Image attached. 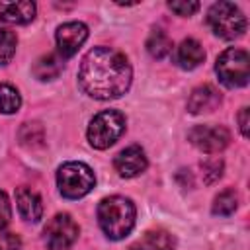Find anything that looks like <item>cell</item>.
<instances>
[{
    "instance_id": "cell-8",
    "label": "cell",
    "mask_w": 250,
    "mask_h": 250,
    "mask_svg": "<svg viewBox=\"0 0 250 250\" xmlns=\"http://www.w3.org/2000/svg\"><path fill=\"white\" fill-rule=\"evenodd\" d=\"M188 139L203 152H219L230 143V133L223 125H195L188 133Z\"/></svg>"
},
{
    "instance_id": "cell-2",
    "label": "cell",
    "mask_w": 250,
    "mask_h": 250,
    "mask_svg": "<svg viewBox=\"0 0 250 250\" xmlns=\"http://www.w3.org/2000/svg\"><path fill=\"white\" fill-rule=\"evenodd\" d=\"M98 223L107 238L121 240L135 227V205L123 195H111L98 205Z\"/></svg>"
},
{
    "instance_id": "cell-10",
    "label": "cell",
    "mask_w": 250,
    "mask_h": 250,
    "mask_svg": "<svg viewBox=\"0 0 250 250\" xmlns=\"http://www.w3.org/2000/svg\"><path fill=\"white\" fill-rule=\"evenodd\" d=\"M146 164L148 162H146L145 150L141 146H137V145L123 148L115 156V160H113V166H115L117 174L123 176V178H135V176H139L141 172L146 170Z\"/></svg>"
},
{
    "instance_id": "cell-15",
    "label": "cell",
    "mask_w": 250,
    "mask_h": 250,
    "mask_svg": "<svg viewBox=\"0 0 250 250\" xmlns=\"http://www.w3.org/2000/svg\"><path fill=\"white\" fill-rule=\"evenodd\" d=\"M174 236L166 230H148L129 250H174Z\"/></svg>"
},
{
    "instance_id": "cell-11",
    "label": "cell",
    "mask_w": 250,
    "mask_h": 250,
    "mask_svg": "<svg viewBox=\"0 0 250 250\" xmlns=\"http://www.w3.org/2000/svg\"><path fill=\"white\" fill-rule=\"evenodd\" d=\"M219 104H221L219 90L213 88L211 84H203L191 92V96L188 100V109L191 113H207V111H213Z\"/></svg>"
},
{
    "instance_id": "cell-16",
    "label": "cell",
    "mask_w": 250,
    "mask_h": 250,
    "mask_svg": "<svg viewBox=\"0 0 250 250\" xmlns=\"http://www.w3.org/2000/svg\"><path fill=\"white\" fill-rule=\"evenodd\" d=\"M62 66H64V59L59 53H49V55H43V57H39L35 61L33 74H35V78H39L43 82L45 80H53V78H57L61 74Z\"/></svg>"
},
{
    "instance_id": "cell-5",
    "label": "cell",
    "mask_w": 250,
    "mask_h": 250,
    "mask_svg": "<svg viewBox=\"0 0 250 250\" xmlns=\"http://www.w3.org/2000/svg\"><path fill=\"white\" fill-rule=\"evenodd\" d=\"M215 70H217L219 80L227 88L246 86L250 78V57L244 49L230 47L219 55Z\"/></svg>"
},
{
    "instance_id": "cell-24",
    "label": "cell",
    "mask_w": 250,
    "mask_h": 250,
    "mask_svg": "<svg viewBox=\"0 0 250 250\" xmlns=\"http://www.w3.org/2000/svg\"><path fill=\"white\" fill-rule=\"evenodd\" d=\"M12 219V207H10V199L4 191H0V230L8 227Z\"/></svg>"
},
{
    "instance_id": "cell-3",
    "label": "cell",
    "mask_w": 250,
    "mask_h": 250,
    "mask_svg": "<svg viewBox=\"0 0 250 250\" xmlns=\"http://www.w3.org/2000/svg\"><path fill=\"white\" fill-rule=\"evenodd\" d=\"M207 23L221 39H236L246 31V16L232 2H217L207 12Z\"/></svg>"
},
{
    "instance_id": "cell-22",
    "label": "cell",
    "mask_w": 250,
    "mask_h": 250,
    "mask_svg": "<svg viewBox=\"0 0 250 250\" xmlns=\"http://www.w3.org/2000/svg\"><path fill=\"white\" fill-rule=\"evenodd\" d=\"M201 170H203V180L205 184H213L215 180L221 178L223 174V162L221 160H207L201 164Z\"/></svg>"
},
{
    "instance_id": "cell-19",
    "label": "cell",
    "mask_w": 250,
    "mask_h": 250,
    "mask_svg": "<svg viewBox=\"0 0 250 250\" xmlns=\"http://www.w3.org/2000/svg\"><path fill=\"white\" fill-rule=\"evenodd\" d=\"M236 205H238V195H236V191L232 188H229V189H223L215 197V201H213V213L215 215H221V217H227V215L234 213Z\"/></svg>"
},
{
    "instance_id": "cell-6",
    "label": "cell",
    "mask_w": 250,
    "mask_h": 250,
    "mask_svg": "<svg viewBox=\"0 0 250 250\" xmlns=\"http://www.w3.org/2000/svg\"><path fill=\"white\" fill-rule=\"evenodd\" d=\"M123 131H125V115L117 109H105L92 117L88 125V143L94 148L104 150L111 146L121 137Z\"/></svg>"
},
{
    "instance_id": "cell-20",
    "label": "cell",
    "mask_w": 250,
    "mask_h": 250,
    "mask_svg": "<svg viewBox=\"0 0 250 250\" xmlns=\"http://www.w3.org/2000/svg\"><path fill=\"white\" fill-rule=\"evenodd\" d=\"M21 105L20 92L10 84H0V111L2 113H16Z\"/></svg>"
},
{
    "instance_id": "cell-17",
    "label": "cell",
    "mask_w": 250,
    "mask_h": 250,
    "mask_svg": "<svg viewBox=\"0 0 250 250\" xmlns=\"http://www.w3.org/2000/svg\"><path fill=\"white\" fill-rule=\"evenodd\" d=\"M20 143L23 146H29V148H37V146H43V141H45V129L41 123L37 121H29V123H23L20 127Z\"/></svg>"
},
{
    "instance_id": "cell-21",
    "label": "cell",
    "mask_w": 250,
    "mask_h": 250,
    "mask_svg": "<svg viewBox=\"0 0 250 250\" xmlns=\"http://www.w3.org/2000/svg\"><path fill=\"white\" fill-rule=\"evenodd\" d=\"M16 45H18L16 33L0 27V64H8L12 61V57L16 55Z\"/></svg>"
},
{
    "instance_id": "cell-14",
    "label": "cell",
    "mask_w": 250,
    "mask_h": 250,
    "mask_svg": "<svg viewBox=\"0 0 250 250\" xmlns=\"http://www.w3.org/2000/svg\"><path fill=\"white\" fill-rule=\"evenodd\" d=\"M205 59V51L201 47L199 41L195 39H184L178 47V55H176V62L186 68V70H191L195 66H199Z\"/></svg>"
},
{
    "instance_id": "cell-4",
    "label": "cell",
    "mask_w": 250,
    "mask_h": 250,
    "mask_svg": "<svg viewBox=\"0 0 250 250\" xmlns=\"http://www.w3.org/2000/svg\"><path fill=\"white\" fill-rule=\"evenodd\" d=\"M96 184V176L90 166L84 162H66L57 172V186L59 191L66 199H80L92 191Z\"/></svg>"
},
{
    "instance_id": "cell-26",
    "label": "cell",
    "mask_w": 250,
    "mask_h": 250,
    "mask_svg": "<svg viewBox=\"0 0 250 250\" xmlns=\"http://www.w3.org/2000/svg\"><path fill=\"white\" fill-rule=\"evenodd\" d=\"M238 123H240V133L242 137H248V107H242L238 113Z\"/></svg>"
},
{
    "instance_id": "cell-12",
    "label": "cell",
    "mask_w": 250,
    "mask_h": 250,
    "mask_svg": "<svg viewBox=\"0 0 250 250\" xmlns=\"http://www.w3.org/2000/svg\"><path fill=\"white\" fill-rule=\"evenodd\" d=\"M16 203L20 209V215L27 221V223H37L43 215V205H41V197L29 189V188H18L16 191Z\"/></svg>"
},
{
    "instance_id": "cell-23",
    "label": "cell",
    "mask_w": 250,
    "mask_h": 250,
    "mask_svg": "<svg viewBox=\"0 0 250 250\" xmlns=\"http://www.w3.org/2000/svg\"><path fill=\"white\" fill-rule=\"evenodd\" d=\"M168 8L178 16H191L199 10V2H170Z\"/></svg>"
},
{
    "instance_id": "cell-25",
    "label": "cell",
    "mask_w": 250,
    "mask_h": 250,
    "mask_svg": "<svg viewBox=\"0 0 250 250\" xmlns=\"http://www.w3.org/2000/svg\"><path fill=\"white\" fill-rule=\"evenodd\" d=\"M21 242L14 232H0V250H20Z\"/></svg>"
},
{
    "instance_id": "cell-18",
    "label": "cell",
    "mask_w": 250,
    "mask_h": 250,
    "mask_svg": "<svg viewBox=\"0 0 250 250\" xmlns=\"http://www.w3.org/2000/svg\"><path fill=\"white\" fill-rule=\"evenodd\" d=\"M146 51H148L150 57H154V59H164V57H168V55L172 53V39H170L164 31L156 29V31H152L150 37L146 39Z\"/></svg>"
},
{
    "instance_id": "cell-9",
    "label": "cell",
    "mask_w": 250,
    "mask_h": 250,
    "mask_svg": "<svg viewBox=\"0 0 250 250\" xmlns=\"http://www.w3.org/2000/svg\"><path fill=\"white\" fill-rule=\"evenodd\" d=\"M57 47H59V55L62 59H68L72 57L80 47L82 43L88 39V27L82 23V21H68V23H62L59 29H57Z\"/></svg>"
},
{
    "instance_id": "cell-7",
    "label": "cell",
    "mask_w": 250,
    "mask_h": 250,
    "mask_svg": "<svg viewBox=\"0 0 250 250\" xmlns=\"http://www.w3.org/2000/svg\"><path fill=\"white\" fill-rule=\"evenodd\" d=\"M78 238V225L66 213L55 215L45 227V242L49 250H68Z\"/></svg>"
},
{
    "instance_id": "cell-13",
    "label": "cell",
    "mask_w": 250,
    "mask_h": 250,
    "mask_svg": "<svg viewBox=\"0 0 250 250\" xmlns=\"http://www.w3.org/2000/svg\"><path fill=\"white\" fill-rule=\"evenodd\" d=\"M33 18H35V4L29 0L0 2V20L6 23H29Z\"/></svg>"
},
{
    "instance_id": "cell-1",
    "label": "cell",
    "mask_w": 250,
    "mask_h": 250,
    "mask_svg": "<svg viewBox=\"0 0 250 250\" xmlns=\"http://www.w3.org/2000/svg\"><path fill=\"white\" fill-rule=\"evenodd\" d=\"M131 64L111 47L90 49L78 68L80 88L96 100H115L131 86Z\"/></svg>"
}]
</instances>
